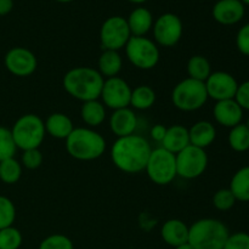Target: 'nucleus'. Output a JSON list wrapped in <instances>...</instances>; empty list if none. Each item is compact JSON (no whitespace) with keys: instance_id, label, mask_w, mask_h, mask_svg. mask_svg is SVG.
<instances>
[{"instance_id":"nucleus-1","label":"nucleus","mask_w":249,"mask_h":249,"mask_svg":"<svg viewBox=\"0 0 249 249\" xmlns=\"http://www.w3.org/2000/svg\"><path fill=\"white\" fill-rule=\"evenodd\" d=\"M152 148L150 142L140 135L118 138L111 148V158L119 170L136 174L145 170Z\"/></svg>"},{"instance_id":"nucleus-2","label":"nucleus","mask_w":249,"mask_h":249,"mask_svg":"<svg viewBox=\"0 0 249 249\" xmlns=\"http://www.w3.org/2000/svg\"><path fill=\"white\" fill-rule=\"evenodd\" d=\"M105 78L91 67H75L68 71L62 80L66 91L83 102L97 100L101 95Z\"/></svg>"},{"instance_id":"nucleus-3","label":"nucleus","mask_w":249,"mask_h":249,"mask_svg":"<svg viewBox=\"0 0 249 249\" xmlns=\"http://www.w3.org/2000/svg\"><path fill=\"white\" fill-rule=\"evenodd\" d=\"M229 236L228 226L218 219H199L189 228V243L195 249H223Z\"/></svg>"},{"instance_id":"nucleus-4","label":"nucleus","mask_w":249,"mask_h":249,"mask_svg":"<svg viewBox=\"0 0 249 249\" xmlns=\"http://www.w3.org/2000/svg\"><path fill=\"white\" fill-rule=\"evenodd\" d=\"M66 150L78 160H94L104 155L106 140L92 129L74 128L66 139Z\"/></svg>"},{"instance_id":"nucleus-5","label":"nucleus","mask_w":249,"mask_h":249,"mask_svg":"<svg viewBox=\"0 0 249 249\" xmlns=\"http://www.w3.org/2000/svg\"><path fill=\"white\" fill-rule=\"evenodd\" d=\"M11 134L19 150L39 148L45 138V124L36 114H23L15 122Z\"/></svg>"},{"instance_id":"nucleus-6","label":"nucleus","mask_w":249,"mask_h":249,"mask_svg":"<svg viewBox=\"0 0 249 249\" xmlns=\"http://www.w3.org/2000/svg\"><path fill=\"white\" fill-rule=\"evenodd\" d=\"M208 100L206 84L199 80H181L175 85L172 92V101L178 109L184 112H194L202 108Z\"/></svg>"},{"instance_id":"nucleus-7","label":"nucleus","mask_w":249,"mask_h":249,"mask_svg":"<svg viewBox=\"0 0 249 249\" xmlns=\"http://www.w3.org/2000/svg\"><path fill=\"white\" fill-rule=\"evenodd\" d=\"M151 181L157 185H168L177 178L175 155L163 147L152 150L145 168Z\"/></svg>"},{"instance_id":"nucleus-8","label":"nucleus","mask_w":249,"mask_h":249,"mask_svg":"<svg viewBox=\"0 0 249 249\" xmlns=\"http://www.w3.org/2000/svg\"><path fill=\"white\" fill-rule=\"evenodd\" d=\"M125 53L131 65L139 70H152L160 61L157 45L146 36H131L125 45Z\"/></svg>"},{"instance_id":"nucleus-9","label":"nucleus","mask_w":249,"mask_h":249,"mask_svg":"<svg viewBox=\"0 0 249 249\" xmlns=\"http://www.w3.org/2000/svg\"><path fill=\"white\" fill-rule=\"evenodd\" d=\"M177 173L184 179L191 180L199 178L208 167V156L206 150L189 145L175 155Z\"/></svg>"},{"instance_id":"nucleus-10","label":"nucleus","mask_w":249,"mask_h":249,"mask_svg":"<svg viewBox=\"0 0 249 249\" xmlns=\"http://www.w3.org/2000/svg\"><path fill=\"white\" fill-rule=\"evenodd\" d=\"M131 33L126 18L122 16H112L102 23L100 29V41L104 50L118 51L125 48Z\"/></svg>"},{"instance_id":"nucleus-11","label":"nucleus","mask_w":249,"mask_h":249,"mask_svg":"<svg viewBox=\"0 0 249 249\" xmlns=\"http://www.w3.org/2000/svg\"><path fill=\"white\" fill-rule=\"evenodd\" d=\"M155 40L160 46L172 48L177 45L182 36V22L175 14H163L153 23Z\"/></svg>"},{"instance_id":"nucleus-12","label":"nucleus","mask_w":249,"mask_h":249,"mask_svg":"<svg viewBox=\"0 0 249 249\" xmlns=\"http://www.w3.org/2000/svg\"><path fill=\"white\" fill-rule=\"evenodd\" d=\"M131 88L128 83L119 77L107 78L102 87L100 97L104 101L105 106L112 109H121L130 106Z\"/></svg>"},{"instance_id":"nucleus-13","label":"nucleus","mask_w":249,"mask_h":249,"mask_svg":"<svg viewBox=\"0 0 249 249\" xmlns=\"http://www.w3.org/2000/svg\"><path fill=\"white\" fill-rule=\"evenodd\" d=\"M4 63L6 70L16 77H28L33 74L38 67L36 55L21 46L10 49L5 55Z\"/></svg>"},{"instance_id":"nucleus-14","label":"nucleus","mask_w":249,"mask_h":249,"mask_svg":"<svg viewBox=\"0 0 249 249\" xmlns=\"http://www.w3.org/2000/svg\"><path fill=\"white\" fill-rule=\"evenodd\" d=\"M208 97L218 101L235 99L238 83L232 74L223 71L213 72L204 82Z\"/></svg>"},{"instance_id":"nucleus-15","label":"nucleus","mask_w":249,"mask_h":249,"mask_svg":"<svg viewBox=\"0 0 249 249\" xmlns=\"http://www.w3.org/2000/svg\"><path fill=\"white\" fill-rule=\"evenodd\" d=\"M212 14L218 23L232 26L245 16V4L241 0H219L213 6Z\"/></svg>"},{"instance_id":"nucleus-16","label":"nucleus","mask_w":249,"mask_h":249,"mask_svg":"<svg viewBox=\"0 0 249 249\" xmlns=\"http://www.w3.org/2000/svg\"><path fill=\"white\" fill-rule=\"evenodd\" d=\"M213 114L215 121L220 125L231 129L241 124L243 109L241 108V106L236 102L235 99L224 100V101L216 102L213 108Z\"/></svg>"},{"instance_id":"nucleus-17","label":"nucleus","mask_w":249,"mask_h":249,"mask_svg":"<svg viewBox=\"0 0 249 249\" xmlns=\"http://www.w3.org/2000/svg\"><path fill=\"white\" fill-rule=\"evenodd\" d=\"M138 126V118L133 109L129 107L116 109L109 118V128L118 138L133 135Z\"/></svg>"},{"instance_id":"nucleus-18","label":"nucleus","mask_w":249,"mask_h":249,"mask_svg":"<svg viewBox=\"0 0 249 249\" xmlns=\"http://www.w3.org/2000/svg\"><path fill=\"white\" fill-rule=\"evenodd\" d=\"M160 236L167 245L175 248L189 242V226L179 219H170L163 224Z\"/></svg>"},{"instance_id":"nucleus-19","label":"nucleus","mask_w":249,"mask_h":249,"mask_svg":"<svg viewBox=\"0 0 249 249\" xmlns=\"http://www.w3.org/2000/svg\"><path fill=\"white\" fill-rule=\"evenodd\" d=\"M190 145L206 150L214 142L216 138V129L211 122L199 121L189 129Z\"/></svg>"},{"instance_id":"nucleus-20","label":"nucleus","mask_w":249,"mask_h":249,"mask_svg":"<svg viewBox=\"0 0 249 249\" xmlns=\"http://www.w3.org/2000/svg\"><path fill=\"white\" fill-rule=\"evenodd\" d=\"M190 145L189 129L185 126L175 124V125L167 128L165 136L162 141V147L169 151L173 155H177L180 151Z\"/></svg>"},{"instance_id":"nucleus-21","label":"nucleus","mask_w":249,"mask_h":249,"mask_svg":"<svg viewBox=\"0 0 249 249\" xmlns=\"http://www.w3.org/2000/svg\"><path fill=\"white\" fill-rule=\"evenodd\" d=\"M128 26L133 36H145L153 27V16L146 7H138L129 15Z\"/></svg>"},{"instance_id":"nucleus-22","label":"nucleus","mask_w":249,"mask_h":249,"mask_svg":"<svg viewBox=\"0 0 249 249\" xmlns=\"http://www.w3.org/2000/svg\"><path fill=\"white\" fill-rule=\"evenodd\" d=\"M45 130L53 138L58 140H66L71 135L74 126L70 117L65 113H53L48 117L45 123Z\"/></svg>"},{"instance_id":"nucleus-23","label":"nucleus","mask_w":249,"mask_h":249,"mask_svg":"<svg viewBox=\"0 0 249 249\" xmlns=\"http://www.w3.org/2000/svg\"><path fill=\"white\" fill-rule=\"evenodd\" d=\"M123 61L118 51L104 50L99 58V72L102 77L113 78L117 77L122 70Z\"/></svg>"},{"instance_id":"nucleus-24","label":"nucleus","mask_w":249,"mask_h":249,"mask_svg":"<svg viewBox=\"0 0 249 249\" xmlns=\"http://www.w3.org/2000/svg\"><path fill=\"white\" fill-rule=\"evenodd\" d=\"M80 116L83 122L90 126H99L104 123L106 118V109L102 102L99 100H91V101L83 102Z\"/></svg>"},{"instance_id":"nucleus-25","label":"nucleus","mask_w":249,"mask_h":249,"mask_svg":"<svg viewBox=\"0 0 249 249\" xmlns=\"http://www.w3.org/2000/svg\"><path fill=\"white\" fill-rule=\"evenodd\" d=\"M230 190L240 202H249V165L238 169L230 182Z\"/></svg>"},{"instance_id":"nucleus-26","label":"nucleus","mask_w":249,"mask_h":249,"mask_svg":"<svg viewBox=\"0 0 249 249\" xmlns=\"http://www.w3.org/2000/svg\"><path fill=\"white\" fill-rule=\"evenodd\" d=\"M187 74L191 79L204 83L212 74L211 63L202 55L192 56L187 62Z\"/></svg>"},{"instance_id":"nucleus-27","label":"nucleus","mask_w":249,"mask_h":249,"mask_svg":"<svg viewBox=\"0 0 249 249\" xmlns=\"http://www.w3.org/2000/svg\"><path fill=\"white\" fill-rule=\"evenodd\" d=\"M156 92L148 85H139L131 90L130 106L136 109H148L155 105Z\"/></svg>"},{"instance_id":"nucleus-28","label":"nucleus","mask_w":249,"mask_h":249,"mask_svg":"<svg viewBox=\"0 0 249 249\" xmlns=\"http://www.w3.org/2000/svg\"><path fill=\"white\" fill-rule=\"evenodd\" d=\"M229 145L236 152H246L249 150V128L247 124H238L231 128L229 133Z\"/></svg>"},{"instance_id":"nucleus-29","label":"nucleus","mask_w":249,"mask_h":249,"mask_svg":"<svg viewBox=\"0 0 249 249\" xmlns=\"http://www.w3.org/2000/svg\"><path fill=\"white\" fill-rule=\"evenodd\" d=\"M21 175L22 165L18 160H15V157L0 162V180L4 184H16L21 179Z\"/></svg>"},{"instance_id":"nucleus-30","label":"nucleus","mask_w":249,"mask_h":249,"mask_svg":"<svg viewBox=\"0 0 249 249\" xmlns=\"http://www.w3.org/2000/svg\"><path fill=\"white\" fill-rule=\"evenodd\" d=\"M17 146L12 138L11 129L0 126V162L15 157Z\"/></svg>"},{"instance_id":"nucleus-31","label":"nucleus","mask_w":249,"mask_h":249,"mask_svg":"<svg viewBox=\"0 0 249 249\" xmlns=\"http://www.w3.org/2000/svg\"><path fill=\"white\" fill-rule=\"evenodd\" d=\"M22 245V235L18 229L9 226L0 230V249H18Z\"/></svg>"},{"instance_id":"nucleus-32","label":"nucleus","mask_w":249,"mask_h":249,"mask_svg":"<svg viewBox=\"0 0 249 249\" xmlns=\"http://www.w3.org/2000/svg\"><path fill=\"white\" fill-rule=\"evenodd\" d=\"M16 219V207L5 196H0V230L12 226Z\"/></svg>"},{"instance_id":"nucleus-33","label":"nucleus","mask_w":249,"mask_h":249,"mask_svg":"<svg viewBox=\"0 0 249 249\" xmlns=\"http://www.w3.org/2000/svg\"><path fill=\"white\" fill-rule=\"evenodd\" d=\"M237 199L235 198L233 194L230 189H221L214 194L213 196V204L218 211L226 212L230 211L236 204Z\"/></svg>"},{"instance_id":"nucleus-34","label":"nucleus","mask_w":249,"mask_h":249,"mask_svg":"<svg viewBox=\"0 0 249 249\" xmlns=\"http://www.w3.org/2000/svg\"><path fill=\"white\" fill-rule=\"evenodd\" d=\"M38 249H74V246L67 236L56 233L44 238Z\"/></svg>"},{"instance_id":"nucleus-35","label":"nucleus","mask_w":249,"mask_h":249,"mask_svg":"<svg viewBox=\"0 0 249 249\" xmlns=\"http://www.w3.org/2000/svg\"><path fill=\"white\" fill-rule=\"evenodd\" d=\"M43 163V153L39 151V148H32V150L23 151L22 155V164L27 169H38Z\"/></svg>"},{"instance_id":"nucleus-36","label":"nucleus","mask_w":249,"mask_h":249,"mask_svg":"<svg viewBox=\"0 0 249 249\" xmlns=\"http://www.w3.org/2000/svg\"><path fill=\"white\" fill-rule=\"evenodd\" d=\"M223 249H249V233H232L229 236Z\"/></svg>"},{"instance_id":"nucleus-37","label":"nucleus","mask_w":249,"mask_h":249,"mask_svg":"<svg viewBox=\"0 0 249 249\" xmlns=\"http://www.w3.org/2000/svg\"><path fill=\"white\" fill-rule=\"evenodd\" d=\"M236 45L241 53L249 56V23L245 24L238 31L237 36H236Z\"/></svg>"},{"instance_id":"nucleus-38","label":"nucleus","mask_w":249,"mask_h":249,"mask_svg":"<svg viewBox=\"0 0 249 249\" xmlns=\"http://www.w3.org/2000/svg\"><path fill=\"white\" fill-rule=\"evenodd\" d=\"M235 100L240 105L241 108L249 111V80L242 83V84H238Z\"/></svg>"},{"instance_id":"nucleus-39","label":"nucleus","mask_w":249,"mask_h":249,"mask_svg":"<svg viewBox=\"0 0 249 249\" xmlns=\"http://www.w3.org/2000/svg\"><path fill=\"white\" fill-rule=\"evenodd\" d=\"M165 131H167L165 126H163L162 124H157V125H155L151 129V136L157 142H162L165 136Z\"/></svg>"},{"instance_id":"nucleus-40","label":"nucleus","mask_w":249,"mask_h":249,"mask_svg":"<svg viewBox=\"0 0 249 249\" xmlns=\"http://www.w3.org/2000/svg\"><path fill=\"white\" fill-rule=\"evenodd\" d=\"M14 9V0H0V16H6Z\"/></svg>"},{"instance_id":"nucleus-41","label":"nucleus","mask_w":249,"mask_h":249,"mask_svg":"<svg viewBox=\"0 0 249 249\" xmlns=\"http://www.w3.org/2000/svg\"><path fill=\"white\" fill-rule=\"evenodd\" d=\"M174 249H195V248L192 247L189 242H187V243H184V245H181V246H178V247H175Z\"/></svg>"},{"instance_id":"nucleus-42","label":"nucleus","mask_w":249,"mask_h":249,"mask_svg":"<svg viewBox=\"0 0 249 249\" xmlns=\"http://www.w3.org/2000/svg\"><path fill=\"white\" fill-rule=\"evenodd\" d=\"M128 1L134 2V4H142V2L147 1V0H128Z\"/></svg>"},{"instance_id":"nucleus-43","label":"nucleus","mask_w":249,"mask_h":249,"mask_svg":"<svg viewBox=\"0 0 249 249\" xmlns=\"http://www.w3.org/2000/svg\"><path fill=\"white\" fill-rule=\"evenodd\" d=\"M56 1H60V2H71V1H74V0H56Z\"/></svg>"},{"instance_id":"nucleus-44","label":"nucleus","mask_w":249,"mask_h":249,"mask_svg":"<svg viewBox=\"0 0 249 249\" xmlns=\"http://www.w3.org/2000/svg\"><path fill=\"white\" fill-rule=\"evenodd\" d=\"M241 1H242L243 4H246V5H249V0H241Z\"/></svg>"},{"instance_id":"nucleus-45","label":"nucleus","mask_w":249,"mask_h":249,"mask_svg":"<svg viewBox=\"0 0 249 249\" xmlns=\"http://www.w3.org/2000/svg\"><path fill=\"white\" fill-rule=\"evenodd\" d=\"M247 126L249 128V118H248V122H247Z\"/></svg>"}]
</instances>
